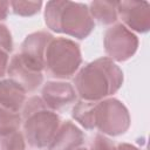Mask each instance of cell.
I'll use <instances>...</instances> for the list:
<instances>
[{
  "label": "cell",
  "instance_id": "6da1fadb",
  "mask_svg": "<svg viewBox=\"0 0 150 150\" xmlns=\"http://www.w3.org/2000/svg\"><path fill=\"white\" fill-rule=\"evenodd\" d=\"M121 77L118 68L104 59L83 69L76 80V86L82 97L95 100L114 93L120 87Z\"/></svg>",
  "mask_w": 150,
  "mask_h": 150
},
{
  "label": "cell",
  "instance_id": "7a4b0ae2",
  "mask_svg": "<svg viewBox=\"0 0 150 150\" xmlns=\"http://www.w3.org/2000/svg\"><path fill=\"white\" fill-rule=\"evenodd\" d=\"M39 107H41V102L38 98H34L28 103L25 110V117L29 116V120L26 121L25 130L27 138L33 146L43 148L50 142L52 136L57 128L59 118L49 111H39L38 114Z\"/></svg>",
  "mask_w": 150,
  "mask_h": 150
},
{
  "label": "cell",
  "instance_id": "3957f363",
  "mask_svg": "<svg viewBox=\"0 0 150 150\" xmlns=\"http://www.w3.org/2000/svg\"><path fill=\"white\" fill-rule=\"evenodd\" d=\"M80 63V52L76 45L68 40H57L49 45L46 67L52 76H70Z\"/></svg>",
  "mask_w": 150,
  "mask_h": 150
},
{
  "label": "cell",
  "instance_id": "277c9868",
  "mask_svg": "<svg viewBox=\"0 0 150 150\" xmlns=\"http://www.w3.org/2000/svg\"><path fill=\"white\" fill-rule=\"evenodd\" d=\"M70 6H71V8H67L68 11L66 13H63L62 8H61V13L63 15H66V18H68V19L64 20V22L60 26V30H61V28H63L62 30H64L71 35L83 38L91 29V23H90L88 14L86 12V7H83L81 5H74V4H70Z\"/></svg>",
  "mask_w": 150,
  "mask_h": 150
},
{
  "label": "cell",
  "instance_id": "5b68a950",
  "mask_svg": "<svg viewBox=\"0 0 150 150\" xmlns=\"http://www.w3.org/2000/svg\"><path fill=\"white\" fill-rule=\"evenodd\" d=\"M9 71L12 76L16 80L15 83H18L21 88L23 87L28 90L35 89L42 80V76L40 75V73L34 71L30 68H28L26 64H23L18 55L16 57L13 59L12 64L9 67Z\"/></svg>",
  "mask_w": 150,
  "mask_h": 150
},
{
  "label": "cell",
  "instance_id": "8992f818",
  "mask_svg": "<svg viewBox=\"0 0 150 150\" xmlns=\"http://www.w3.org/2000/svg\"><path fill=\"white\" fill-rule=\"evenodd\" d=\"M43 97L52 108H61L74 101V90L68 83H48Z\"/></svg>",
  "mask_w": 150,
  "mask_h": 150
},
{
  "label": "cell",
  "instance_id": "52a82bcc",
  "mask_svg": "<svg viewBox=\"0 0 150 150\" xmlns=\"http://www.w3.org/2000/svg\"><path fill=\"white\" fill-rule=\"evenodd\" d=\"M23 100L22 88L12 81H4L0 83V103L11 108L18 109Z\"/></svg>",
  "mask_w": 150,
  "mask_h": 150
},
{
  "label": "cell",
  "instance_id": "ba28073f",
  "mask_svg": "<svg viewBox=\"0 0 150 150\" xmlns=\"http://www.w3.org/2000/svg\"><path fill=\"white\" fill-rule=\"evenodd\" d=\"M18 124H19V117L16 115L0 109V134L14 130Z\"/></svg>",
  "mask_w": 150,
  "mask_h": 150
},
{
  "label": "cell",
  "instance_id": "9c48e42d",
  "mask_svg": "<svg viewBox=\"0 0 150 150\" xmlns=\"http://www.w3.org/2000/svg\"><path fill=\"white\" fill-rule=\"evenodd\" d=\"M93 150H115V149L114 145H111V143L109 142V139L97 136L95 143H93Z\"/></svg>",
  "mask_w": 150,
  "mask_h": 150
},
{
  "label": "cell",
  "instance_id": "30bf717a",
  "mask_svg": "<svg viewBox=\"0 0 150 150\" xmlns=\"http://www.w3.org/2000/svg\"><path fill=\"white\" fill-rule=\"evenodd\" d=\"M6 55L0 50V76H2L5 71V66H6Z\"/></svg>",
  "mask_w": 150,
  "mask_h": 150
},
{
  "label": "cell",
  "instance_id": "8fae6325",
  "mask_svg": "<svg viewBox=\"0 0 150 150\" xmlns=\"http://www.w3.org/2000/svg\"><path fill=\"white\" fill-rule=\"evenodd\" d=\"M80 150H86V149H80Z\"/></svg>",
  "mask_w": 150,
  "mask_h": 150
}]
</instances>
